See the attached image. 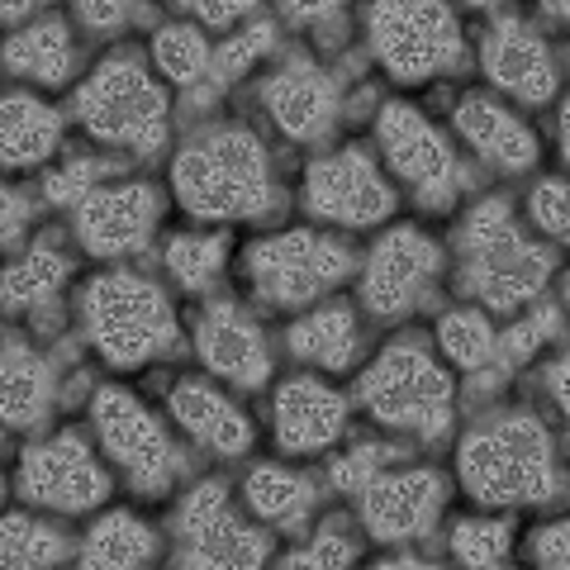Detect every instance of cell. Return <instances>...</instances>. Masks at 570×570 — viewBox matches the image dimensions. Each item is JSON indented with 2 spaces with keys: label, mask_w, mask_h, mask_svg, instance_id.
<instances>
[{
  "label": "cell",
  "mask_w": 570,
  "mask_h": 570,
  "mask_svg": "<svg viewBox=\"0 0 570 570\" xmlns=\"http://www.w3.org/2000/svg\"><path fill=\"white\" fill-rule=\"evenodd\" d=\"M480 62H485L499 91L519 96L528 105H542L557 91V62H551L547 43L523 20H494L485 39H480Z\"/></svg>",
  "instance_id": "19"
},
{
  "label": "cell",
  "mask_w": 570,
  "mask_h": 570,
  "mask_svg": "<svg viewBox=\"0 0 570 570\" xmlns=\"http://www.w3.org/2000/svg\"><path fill=\"white\" fill-rule=\"evenodd\" d=\"M461 485L475 504L513 509V504H547L561 490L557 456H551L547 428L532 414H499L480 423L456 452Z\"/></svg>",
  "instance_id": "2"
},
{
  "label": "cell",
  "mask_w": 570,
  "mask_h": 570,
  "mask_svg": "<svg viewBox=\"0 0 570 570\" xmlns=\"http://www.w3.org/2000/svg\"><path fill=\"white\" fill-rule=\"evenodd\" d=\"M371 48L385 62V71L404 86L428 81L438 71H452L466 62L461 24L448 6H428V0H381L366 10Z\"/></svg>",
  "instance_id": "7"
},
{
  "label": "cell",
  "mask_w": 570,
  "mask_h": 570,
  "mask_svg": "<svg viewBox=\"0 0 570 570\" xmlns=\"http://www.w3.org/2000/svg\"><path fill=\"white\" fill-rule=\"evenodd\" d=\"M77 14H81V20L91 24V29H115L119 20H129V6H119V0H100V6H96V0H86Z\"/></svg>",
  "instance_id": "42"
},
{
  "label": "cell",
  "mask_w": 570,
  "mask_h": 570,
  "mask_svg": "<svg viewBox=\"0 0 570 570\" xmlns=\"http://www.w3.org/2000/svg\"><path fill=\"white\" fill-rule=\"evenodd\" d=\"M91 419H96V433L105 442V452L129 471L134 485L163 490L167 480L181 471V452L171 448L167 428L148 414V404H142L134 390L100 385L91 395Z\"/></svg>",
  "instance_id": "10"
},
{
  "label": "cell",
  "mask_w": 570,
  "mask_h": 570,
  "mask_svg": "<svg viewBox=\"0 0 570 570\" xmlns=\"http://www.w3.org/2000/svg\"><path fill=\"white\" fill-rule=\"evenodd\" d=\"M509 542H513V523L509 519H461L452 528V557L461 566L490 570L509 561Z\"/></svg>",
  "instance_id": "34"
},
{
  "label": "cell",
  "mask_w": 570,
  "mask_h": 570,
  "mask_svg": "<svg viewBox=\"0 0 570 570\" xmlns=\"http://www.w3.org/2000/svg\"><path fill=\"white\" fill-rule=\"evenodd\" d=\"M29 10H33V6H6V10H0V14H6V20H10V24H20V14H29Z\"/></svg>",
  "instance_id": "47"
},
{
  "label": "cell",
  "mask_w": 570,
  "mask_h": 570,
  "mask_svg": "<svg viewBox=\"0 0 570 570\" xmlns=\"http://www.w3.org/2000/svg\"><path fill=\"white\" fill-rule=\"evenodd\" d=\"M67 257H62V243H58V234H43L39 243L29 247V253L20 257L6 272V309L10 314H20V309H39V314H48V305L58 299V291H62V281H67Z\"/></svg>",
  "instance_id": "25"
},
{
  "label": "cell",
  "mask_w": 570,
  "mask_h": 570,
  "mask_svg": "<svg viewBox=\"0 0 570 570\" xmlns=\"http://www.w3.org/2000/svg\"><path fill=\"white\" fill-rule=\"evenodd\" d=\"M456 134L499 171H528L532 163H538V138H532V129L494 96H480V91L461 96Z\"/></svg>",
  "instance_id": "21"
},
{
  "label": "cell",
  "mask_w": 570,
  "mask_h": 570,
  "mask_svg": "<svg viewBox=\"0 0 570 570\" xmlns=\"http://www.w3.org/2000/svg\"><path fill=\"white\" fill-rule=\"evenodd\" d=\"M171 414L195 442H205V448L219 452V456H243L247 448H253V423H247V414L205 381L176 385L171 390Z\"/></svg>",
  "instance_id": "22"
},
{
  "label": "cell",
  "mask_w": 570,
  "mask_h": 570,
  "mask_svg": "<svg viewBox=\"0 0 570 570\" xmlns=\"http://www.w3.org/2000/svg\"><path fill=\"white\" fill-rule=\"evenodd\" d=\"M528 557L547 566V570H566L570 566V528L566 523H547L538 538L528 542Z\"/></svg>",
  "instance_id": "41"
},
{
  "label": "cell",
  "mask_w": 570,
  "mask_h": 570,
  "mask_svg": "<svg viewBox=\"0 0 570 570\" xmlns=\"http://www.w3.org/2000/svg\"><path fill=\"white\" fill-rule=\"evenodd\" d=\"M551 333H557V309H538V314H528L523 324H513L504 337H494V356H499V366H523L528 356L538 352Z\"/></svg>",
  "instance_id": "36"
},
{
  "label": "cell",
  "mask_w": 570,
  "mask_h": 570,
  "mask_svg": "<svg viewBox=\"0 0 570 570\" xmlns=\"http://www.w3.org/2000/svg\"><path fill=\"white\" fill-rule=\"evenodd\" d=\"M352 561H356V542L343 538L337 528H324L305 551H291V557H285L291 570H343Z\"/></svg>",
  "instance_id": "38"
},
{
  "label": "cell",
  "mask_w": 570,
  "mask_h": 570,
  "mask_svg": "<svg viewBox=\"0 0 570 570\" xmlns=\"http://www.w3.org/2000/svg\"><path fill=\"white\" fill-rule=\"evenodd\" d=\"M195 347H200V362L214 376L234 381L243 390H257L272 376V347H266V333L253 314L234 299H214L195 318Z\"/></svg>",
  "instance_id": "17"
},
{
  "label": "cell",
  "mask_w": 570,
  "mask_h": 570,
  "mask_svg": "<svg viewBox=\"0 0 570 570\" xmlns=\"http://www.w3.org/2000/svg\"><path fill=\"white\" fill-rule=\"evenodd\" d=\"M186 10L200 14V20L214 24V29H224V24L243 20V14H253V6H247V0H228V6H186Z\"/></svg>",
  "instance_id": "43"
},
{
  "label": "cell",
  "mask_w": 570,
  "mask_h": 570,
  "mask_svg": "<svg viewBox=\"0 0 570 570\" xmlns=\"http://www.w3.org/2000/svg\"><path fill=\"white\" fill-rule=\"evenodd\" d=\"M442 504H448V480L428 466L385 471V475L376 471L356 490V509H362V523L376 542L423 538V532L438 523Z\"/></svg>",
  "instance_id": "14"
},
{
  "label": "cell",
  "mask_w": 570,
  "mask_h": 570,
  "mask_svg": "<svg viewBox=\"0 0 570 570\" xmlns=\"http://www.w3.org/2000/svg\"><path fill=\"white\" fill-rule=\"evenodd\" d=\"M262 100H266V115H272V124L285 138L318 142V138L333 134L337 100H343V96H337V81L318 62L291 58L272 81H266Z\"/></svg>",
  "instance_id": "18"
},
{
  "label": "cell",
  "mask_w": 570,
  "mask_h": 570,
  "mask_svg": "<svg viewBox=\"0 0 570 570\" xmlns=\"http://www.w3.org/2000/svg\"><path fill=\"white\" fill-rule=\"evenodd\" d=\"M442 266V247L419 234V228H395L376 243V253L366 262L362 276V299L376 318H400L419 305V295L428 291V281Z\"/></svg>",
  "instance_id": "15"
},
{
  "label": "cell",
  "mask_w": 570,
  "mask_h": 570,
  "mask_svg": "<svg viewBox=\"0 0 570 570\" xmlns=\"http://www.w3.org/2000/svg\"><path fill=\"white\" fill-rule=\"evenodd\" d=\"M381 566H385V570H400V566H404V570H419V566H428V561H419V557H385Z\"/></svg>",
  "instance_id": "46"
},
{
  "label": "cell",
  "mask_w": 570,
  "mask_h": 570,
  "mask_svg": "<svg viewBox=\"0 0 570 570\" xmlns=\"http://www.w3.org/2000/svg\"><path fill=\"white\" fill-rule=\"evenodd\" d=\"M157 532L134 519L129 509H115L86 532L81 542V566H100V570H134V566H148L157 561Z\"/></svg>",
  "instance_id": "27"
},
{
  "label": "cell",
  "mask_w": 570,
  "mask_h": 570,
  "mask_svg": "<svg viewBox=\"0 0 570 570\" xmlns=\"http://www.w3.org/2000/svg\"><path fill=\"white\" fill-rule=\"evenodd\" d=\"M105 171H115L110 163H67V167H58V171H48L43 176V195L52 205H81L86 195H91L96 186H100V176Z\"/></svg>",
  "instance_id": "37"
},
{
  "label": "cell",
  "mask_w": 570,
  "mask_h": 570,
  "mask_svg": "<svg viewBox=\"0 0 570 570\" xmlns=\"http://www.w3.org/2000/svg\"><path fill=\"white\" fill-rule=\"evenodd\" d=\"M452 376L442 371L419 337L390 343L376 366L356 381V400L385 428H409L419 438H442L452 428Z\"/></svg>",
  "instance_id": "6"
},
{
  "label": "cell",
  "mask_w": 570,
  "mask_h": 570,
  "mask_svg": "<svg viewBox=\"0 0 570 570\" xmlns=\"http://www.w3.org/2000/svg\"><path fill=\"white\" fill-rule=\"evenodd\" d=\"M438 343L456 366H466V371H480V366L494 362V328L480 309H452L438 324Z\"/></svg>",
  "instance_id": "32"
},
{
  "label": "cell",
  "mask_w": 570,
  "mask_h": 570,
  "mask_svg": "<svg viewBox=\"0 0 570 570\" xmlns=\"http://www.w3.org/2000/svg\"><path fill=\"white\" fill-rule=\"evenodd\" d=\"M356 257L347 253V243H337L328 234H309V228H291V234L262 238L243 253V272L253 276L257 291L272 305H309L314 295L333 291L337 281L352 276Z\"/></svg>",
  "instance_id": "8"
},
{
  "label": "cell",
  "mask_w": 570,
  "mask_h": 570,
  "mask_svg": "<svg viewBox=\"0 0 570 570\" xmlns=\"http://www.w3.org/2000/svg\"><path fill=\"white\" fill-rule=\"evenodd\" d=\"M547 385H551V395H557V404L566 409V404H570V395H566V362H551V376H547Z\"/></svg>",
  "instance_id": "45"
},
{
  "label": "cell",
  "mask_w": 570,
  "mask_h": 570,
  "mask_svg": "<svg viewBox=\"0 0 570 570\" xmlns=\"http://www.w3.org/2000/svg\"><path fill=\"white\" fill-rule=\"evenodd\" d=\"M29 224V205L14 190H6V247L20 243V228Z\"/></svg>",
  "instance_id": "44"
},
{
  "label": "cell",
  "mask_w": 570,
  "mask_h": 570,
  "mask_svg": "<svg viewBox=\"0 0 570 570\" xmlns=\"http://www.w3.org/2000/svg\"><path fill=\"white\" fill-rule=\"evenodd\" d=\"M390 461H400L395 448H381V442H362V448H352L347 456L333 461V485H337V490H362L381 466H390Z\"/></svg>",
  "instance_id": "39"
},
{
  "label": "cell",
  "mask_w": 570,
  "mask_h": 570,
  "mask_svg": "<svg viewBox=\"0 0 570 570\" xmlns=\"http://www.w3.org/2000/svg\"><path fill=\"white\" fill-rule=\"evenodd\" d=\"M176 200L195 219H262L276 205L272 157L243 124L195 134L171 167Z\"/></svg>",
  "instance_id": "1"
},
{
  "label": "cell",
  "mask_w": 570,
  "mask_h": 570,
  "mask_svg": "<svg viewBox=\"0 0 570 570\" xmlns=\"http://www.w3.org/2000/svg\"><path fill=\"white\" fill-rule=\"evenodd\" d=\"M153 58H157V71L176 86H200L209 77V58L214 52L205 48V39L186 24H167L163 33L153 39Z\"/></svg>",
  "instance_id": "31"
},
{
  "label": "cell",
  "mask_w": 570,
  "mask_h": 570,
  "mask_svg": "<svg viewBox=\"0 0 570 570\" xmlns=\"http://www.w3.org/2000/svg\"><path fill=\"white\" fill-rule=\"evenodd\" d=\"M67 557V538L52 523L33 519V513H6L0 523V561L10 570H33V566H58Z\"/></svg>",
  "instance_id": "30"
},
{
  "label": "cell",
  "mask_w": 570,
  "mask_h": 570,
  "mask_svg": "<svg viewBox=\"0 0 570 570\" xmlns=\"http://www.w3.org/2000/svg\"><path fill=\"white\" fill-rule=\"evenodd\" d=\"M58 138H62V119L52 105L33 100L24 91H10L0 100V163L10 171L48 163Z\"/></svg>",
  "instance_id": "24"
},
{
  "label": "cell",
  "mask_w": 570,
  "mask_h": 570,
  "mask_svg": "<svg viewBox=\"0 0 570 570\" xmlns=\"http://www.w3.org/2000/svg\"><path fill=\"white\" fill-rule=\"evenodd\" d=\"M176 532H181V557L176 566H228V570H247L262 566L272 557V538L262 528H247L234 504H228V490L219 480H205L195 485L181 509H176Z\"/></svg>",
  "instance_id": "12"
},
{
  "label": "cell",
  "mask_w": 570,
  "mask_h": 570,
  "mask_svg": "<svg viewBox=\"0 0 570 570\" xmlns=\"http://www.w3.org/2000/svg\"><path fill=\"white\" fill-rule=\"evenodd\" d=\"M461 253H466L461 291L494 314H513L528 299H538L551 276V247L528 243L504 200L471 209V219L461 224Z\"/></svg>",
  "instance_id": "4"
},
{
  "label": "cell",
  "mask_w": 570,
  "mask_h": 570,
  "mask_svg": "<svg viewBox=\"0 0 570 570\" xmlns=\"http://www.w3.org/2000/svg\"><path fill=\"white\" fill-rule=\"evenodd\" d=\"M376 138L385 148L390 171L419 195L423 209H448L456 200V190L466 186V167L456 163L448 134L438 124H428L414 105L390 100L376 119Z\"/></svg>",
  "instance_id": "9"
},
{
  "label": "cell",
  "mask_w": 570,
  "mask_h": 570,
  "mask_svg": "<svg viewBox=\"0 0 570 570\" xmlns=\"http://www.w3.org/2000/svg\"><path fill=\"white\" fill-rule=\"evenodd\" d=\"M305 205H309V214H318V219H328V224L371 228L395 214V190H390V181L362 148H343L309 167Z\"/></svg>",
  "instance_id": "13"
},
{
  "label": "cell",
  "mask_w": 570,
  "mask_h": 570,
  "mask_svg": "<svg viewBox=\"0 0 570 570\" xmlns=\"http://www.w3.org/2000/svg\"><path fill=\"white\" fill-rule=\"evenodd\" d=\"M52 409V366L20 337H6V356H0V414H6L10 433L39 428Z\"/></svg>",
  "instance_id": "23"
},
{
  "label": "cell",
  "mask_w": 570,
  "mask_h": 570,
  "mask_svg": "<svg viewBox=\"0 0 570 570\" xmlns=\"http://www.w3.org/2000/svg\"><path fill=\"white\" fill-rule=\"evenodd\" d=\"M14 490L29 504L52 513H91L110 499V475H105L91 442L81 433H58L20 456Z\"/></svg>",
  "instance_id": "11"
},
{
  "label": "cell",
  "mask_w": 570,
  "mask_h": 570,
  "mask_svg": "<svg viewBox=\"0 0 570 570\" xmlns=\"http://www.w3.org/2000/svg\"><path fill=\"white\" fill-rule=\"evenodd\" d=\"M86 333L115 371H134L176 343V314L163 285L134 272H110L86 285Z\"/></svg>",
  "instance_id": "5"
},
{
  "label": "cell",
  "mask_w": 570,
  "mask_h": 570,
  "mask_svg": "<svg viewBox=\"0 0 570 570\" xmlns=\"http://www.w3.org/2000/svg\"><path fill=\"white\" fill-rule=\"evenodd\" d=\"M247 504H253L257 519L266 523H281V528H299L305 513L314 509V480L299 475V471H285V466H253L247 471Z\"/></svg>",
  "instance_id": "29"
},
{
  "label": "cell",
  "mask_w": 570,
  "mask_h": 570,
  "mask_svg": "<svg viewBox=\"0 0 570 570\" xmlns=\"http://www.w3.org/2000/svg\"><path fill=\"white\" fill-rule=\"evenodd\" d=\"M224 238L219 234H171L167 238V272L186 285V291H205L224 266Z\"/></svg>",
  "instance_id": "33"
},
{
  "label": "cell",
  "mask_w": 570,
  "mask_h": 570,
  "mask_svg": "<svg viewBox=\"0 0 570 570\" xmlns=\"http://www.w3.org/2000/svg\"><path fill=\"white\" fill-rule=\"evenodd\" d=\"M528 209H532V224H538L551 243H566V238H570V200H566V181H542L538 190H532Z\"/></svg>",
  "instance_id": "40"
},
{
  "label": "cell",
  "mask_w": 570,
  "mask_h": 570,
  "mask_svg": "<svg viewBox=\"0 0 570 570\" xmlns=\"http://www.w3.org/2000/svg\"><path fill=\"white\" fill-rule=\"evenodd\" d=\"M291 352L299 356V362H314V366H324V371H347L352 356H356V318H352V305L333 299V305L305 314L291 328Z\"/></svg>",
  "instance_id": "28"
},
{
  "label": "cell",
  "mask_w": 570,
  "mask_h": 570,
  "mask_svg": "<svg viewBox=\"0 0 570 570\" xmlns=\"http://www.w3.org/2000/svg\"><path fill=\"white\" fill-rule=\"evenodd\" d=\"M77 119L86 134L110 142V148H124L134 157H153V153H163V142H167L171 100L163 86L153 81L142 52L119 48L81 81Z\"/></svg>",
  "instance_id": "3"
},
{
  "label": "cell",
  "mask_w": 570,
  "mask_h": 570,
  "mask_svg": "<svg viewBox=\"0 0 570 570\" xmlns=\"http://www.w3.org/2000/svg\"><path fill=\"white\" fill-rule=\"evenodd\" d=\"M272 43H276L272 20L247 24V29L238 33V39H228V43L209 58V86H228L234 77H243V71L253 67L257 58H266V52H272Z\"/></svg>",
  "instance_id": "35"
},
{
  "label": "cell",
  "mask_w": 570,
  "mask_h": 570,
  "mask_svg": "<svg viewBox=\"0 0 570 570\" xmlns=\"http://www.w3.org/2000/svg\"><path fill=\"white\" fill-rule=\"evenodd\" d=\"M157 224V190L148 181L96 186L77 205V238L91 257H124L148 243Z\"/></svg>",
  "instance_id": "16"
},
{
  "label": "cell",
  "mask_w": 570,
  "mask_h": 570,
  "mask_svg": "<svg viewBox=\"0 0 570 570\" xmlns=\"http://www.w3.org/2000/svg\"><path fill=\"white\" fill-rule=\"evenodd\" d=\"M347 423V400L314 376H291L276 390V442L291 456L324 452Z\"/></svg>",
  "instance_id": "20"
},
{
  "label": "cell",
  "mask_w": 570,
  "mask_h": 570,
  "mask_svg": "<svg viewBox=\"0 0 570 570\" xmlns=\"http://www.w3.org/2000/svg\"><path fill=\"white\" fill-rule=\"evenodd\" d=\"M6 67L14 71V77L62 86L71 77V67H77V48H71L67 24L62 20H39V24L20 29L6 43Z\"/></svg>",
  "instance_id": "26"
}]
</instances>
